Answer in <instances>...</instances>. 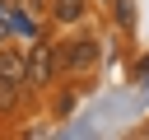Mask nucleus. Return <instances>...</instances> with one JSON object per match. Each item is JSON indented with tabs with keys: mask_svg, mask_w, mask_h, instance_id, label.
<instances>
[{
	"mask_svg": "<svg viewBox=\"0 0 149 140\" xmlns=\"http://www.w3.org/2000/svg\"><path fill=\"white\" fill-rule=\"evenodd\" d=\"M65 112H74V93H70V89L56 98V117H65Z\"/></svg>",
	"mask_w": 149,
	"mask_h": 140,
	"instance_id": "423d86ee",
	"label": "nucleus"
},
{
	"mask_svg": "<svg viewBox=\"0 0 149 140\" xmlns=\"http://www.w3.org/2000/svg\"><path fill=\"white\" fill-rule=\"evenodd\" d=\"M98 56H102V47H98L93 37L56 42V70H61V75H88V70L98 65Z\"/></svg>",
	"mask_w": 149,
	"mask_h": 140,
	"instance_id": "f03ea898",
	"label": "nucleus"
},
{
	"mask_svg": "<svg viewBox=\"0 0 149 140\" xmlns=\"http://www.w3.org/2000/svg\"><path fill=\"white\" fill-rule=\"evenodd\" d=\"M84 14H88V0H51V19L65 23V28H74Z\"/></svg>",
	"mask_w": 149,
	"mask_h": 140,
	"instance_id": "20e7f679",
	"label": "nucleus"
},
{
	"mask_svg": "<svg viewBox=\"0 0 149 140\" xmlns=\"http://www.w3.org/2000/svg\"><path fill=\"white\" fill-rule=\"evenodd\" d=\"M107 5L116 9V28L130 33V28H135V0H107Z\"/></svg>",
	"mask_w": 149,
	"mask_h": 140,
	"instance_id": "39448f33",
	"label": "nucleus"
},
{
	"mask_svg": "<svg viewBox=\"0 0 149 140\" xmlns=\"http://www.w3.org/2000/svg\"><path fill=\"white\" fill-rule=\"evenodd\" d=\"M56 75H61V70H56V42H37V47L23 56V89H28V93H42V89H51Z\"/></svg>",
	"mask_w": 149,
	"mask_h": 140,
	"instance_id": "f257e3e1",
	"label": "nucleus"
},
{
	"mask_svg": "<svg viewBox=\"0 0 149 140\" xmlns=\"http://www.w3.org/2000/svg\"><path fill=\"white\" fill-rule=\"evenodd\" d=\"M0 84L5 89H23V51L0 47Z\"/></svg>",
	"mask_w": 149,
	"mask_h": 140,
	"instance_id": "7ed1b4c3",
	"label": "nucleus"
}]
</instances>
